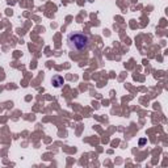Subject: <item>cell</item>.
I'll list each match as a JSON object with an SVG mask.
<instances>
[{
	"mask_svg": "<svg viewBox=\"0 0 168 168\" xmlns=\"http://www.w3.org/2000/svg\"><path fill=\"white\" fill-rule=\"evenodd\" d=\"M66 41H67V46L74 51H85V50L89 49L92 38L88 33L75 30L67 34Z\"/></svg>",
	"mask_w": 168,
	"mask_h": 168,
	"instance_id": "1",
	"label": "cell"
},
{
	"mask_svg": "<svg viewBox=\"0 0 168 168\" xmlns=\"http://www.w3.org/2000/svg\"><path fill=\"white\" fill-rule=\"evenodd\" d=\"M51 83H53V85L55 87V88H59V87L63 85V78L59 76V75H55V76L51 79Z\"/></svg>",
	"mask_w": 168,
	"mask_h": 168,
	"instance_id": "2",
	"label": "cell"
}]
</instances>
